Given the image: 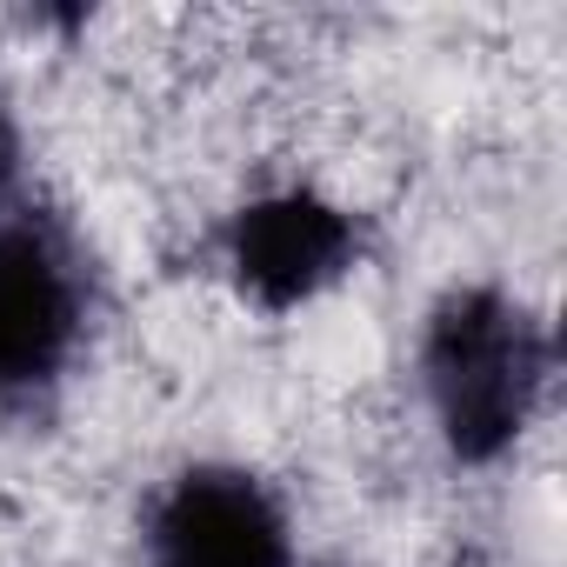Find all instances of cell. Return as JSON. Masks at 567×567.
Here are the masks:
<instances>
[{"instance_id": "cell-5", "label": "cell", "mask_w": 567, "mask_h": 567, "mask_svg": "<svg viewBox=\"0 0 567 567\" xmlns=\"http://www.w3.org/2000/svg\"><path fill=\"white\" fill-rule=\"evenodd\" d=\"M28 200V127H21V107L14 94L0 87V220Z\"/></svg>"}, {"instance_id": "cell-3", "label": "cell", "mask_w": 567, "mask_h": 567, "mask_svg": "<svg viewBox=\"0 0 567 567\" xmlns=\"http://www.w3.org/2000/svg\"><path fill=\"white\" fill-rule=\"evenodd\" d=\"M214 254H220V274L240 308L288 321L341 288L361 267L368 240H361L354 207H341L334 194H321L308 181H280V187L247 194L220 220Z\"/></svg>"}, {"instance_id": "cell-2", "label": "cell", "mask_w": 567, "mask_h": 567, "mask_svg": "<svg viewBox=\"0 0 567 567\" xmlns=\"http://www.w3.org/2000/svg\"><path fill=\"white\" fill-rule=\"evenodd\" d=\"M94 328V267L81 234L21 200L0 220V414H41L81 368Z\"/></svg>"}, {"instance_id": "cell-4", "label": "cell", "mask_w": 567, "mask_h": 567, "mask_svg": "<svg viewBox=\"0 0 567 567\" xmlns=\"http://www.w3.org/2000/svg\"><path fill=\"white\" fill-rule=\"evenodd\" d=\"M141 567H295V514L240 461H187L141 514Z\"/></svg>"}, {"instance_id": "cell-1", "label": "cell", "mask_w": 567, "mask_h": 567, "mask_svg": "<svg viewBox=\"0 0 567 567\" xmlns=\"http://www.w3.org/2000/svg\"><path fill=\"white\" fill-rule=\"evenodd\" d=\"M414 374L441 454L481 474L534 434L554 381V334L501 280H454L421 315Z\"/></svg>"}]
</instances>
